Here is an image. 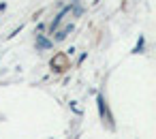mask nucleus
Segmentation results:
<instances>
[{
  "mask_svg": "<svg viewBox=\"0 0 156 139\" xmlns=\"http://www.w3.org/2000/svg\"><path fill=\"white\" fill-rule=\"evenodd\" d=\"M51 45H54V41H47L43 34H37V49H39V52H43V49H49Z\"/></svg>",
  "mask_w": 156,
  "mask_h": 139,
  "instance_id": "1",
  "label": "nucleus"
}]
</instances>
